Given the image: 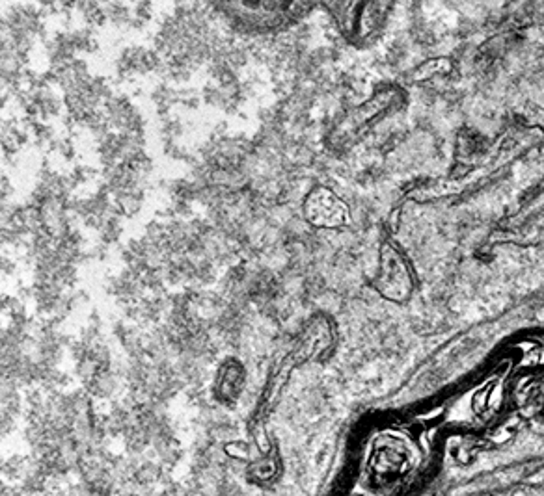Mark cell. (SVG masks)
I'll return each instance as SVG.
<instances>
[{
  "instance_id": "6da1fadb",
  "label": "cell",
  "mask_w": 544,
  "mask_h": 496,
  "mask_svg": "<svg viewBox=\"0 0 544 496\" xmlns=\"http://www.w3.org/2000/svg\"><path fill=\"white\" fill-rule=\"evenodd\" d=\"M242 385H244V372L237 363L222 366L218 370L217 383H214V396L218 402L233 403L241 396Z\"/></svg>"
}]
</instances>
